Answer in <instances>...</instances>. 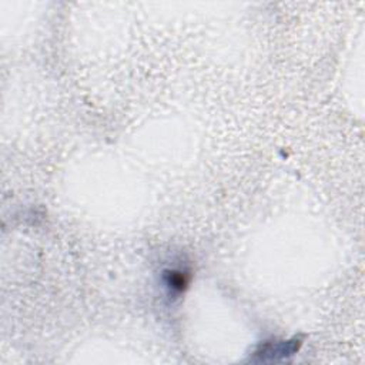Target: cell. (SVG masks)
<instances>
[{
    "mask_svg": "<svg viewBox=\"0 0 365 365\" xmlns=\"http://www.w3.org/2000/svg\"><path fill=\"white\" fill-rule=\"evenodd\" d=\"M165 284L170 294H181L188 284V274L181 270H167L165 271Z\"/></svg>",
    "mask_w": 365,
    "mask_h": 365,
    "instance_id": "2",
    "label": "cell"
},
{
    "mask_svg": "<svg viewBox=\"0 0 365 365\" xmlns=\"http://www.w3.org/2000/svg\"><path fill=\"white\" fill-rule=\"evenodd\" d=\"M301 341L294 338L291 341H266L258 347L255 354V361H277L287 358L298 351Z\"/></svg>",
    "mask_w": 365,
    "mask_h": 365,
    "instance_id": "1",
    "label": "cell"
}]
</instances>
